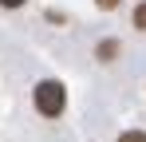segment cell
Instances as JSON below:
<instances>
[{
    "instance_id": "5b68a950",
    "label": "cell",
    "mask_w": 146,
    "mask_h": 142,
    "mask_svg": "<svg viewBox=\"0 0 146 142\" xmlns=\"http://www.w3.org/2000/svg\"><path fill=\"white\" fill-rule=\"evenodd\" d=\"M99 8H107V12H111V8H119V0H95Z\"/></svg>"
},
{
    "instance_id": "3957f363",
    "label": "cell",
    "mask_w": 146,
    "mask_h": 142,
    "mask_svg": "<svg viewBox=\"0 0 146 142\" xmlns=\"http://www.w3.org/2000/svg\"><path fill=\"white\" fill-rule=\"evenodd\" d=\"M134 28H142V32H146V0L134 8Z\"/></svg>"
},
{
    "instance_id": "277c9868",
    "label": "cell",
    "mask_w": 146,
    "mask_h": 142,
    "mask_svg": "<svg viewBox=\"0 0 146 142\" xmlns=\"http://www.w3.org/2000/svg\"><path fill=\"white\" fill-rule=\"evenodd\" d=\"M119 142H146V130H126V134H119Z\"/></svg>"
},
{
    "instance_id": "7a4b0ae2",
    "label": "cell",
    "mask_w": 146,
    "mask_h": 142,
    "mask_svg": "<svg viewBox=\"0 0 146 142\" xmlns=\"http://www.w3.org/2000/svg\"><path fill=\"white\" fill-rule=\"evenodd\" d=\"M115 51H119V44H115V40H107V44H99V59H111Z\"/></svg>"
},
{
    "instance_id": "6da1fadb",
    "label": "cell",
    "mask_w": 146,
    "mask_h": 142,
    "mask_svg": "<svg viewBox=\"0 0 146 142\" xmlns=\"http://www.w3.org/2000/svg\"><path fill=\"white\" fill-rule=\"evenodd\" d=\"M36 111L44 118H59L63 115V107H67V91H63V83L59 79H44V83H36Z\"/></svg>"
},
{
    "instance_id": "8992f818",
    "label": "cell",
    "mask_w": 146,
    "mask_h": 142,
    "mask_svg": "<svg viewBox=\"0 0 146 142\" xmlns=\"http://www.w3.org/2000/svg\"><path fill=\"white\" fill-rule=\"evenodd\" d=\"M0 4H4V8H20L24 0H0Z\"/></svg>"
}]
</instances>
